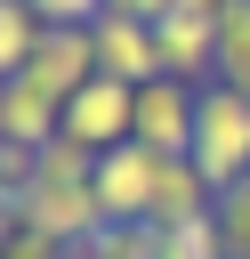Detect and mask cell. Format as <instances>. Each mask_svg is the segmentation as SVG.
Instances as JSON below:
<instances>
[{"label":"cell","mask_w":250,"mask_h":259,"mask_svg":"<svg viewBox=\"0 0 250 259\" xmlns=\"http://www.w3.org/2000/svg\"><path fill=\"white\" fill-rule=\"evenodd\" d=\"M218 210V186L194 154H169L161 162V194H153V227H185V219H210Z\"/></svg>","instance_id":"obj_10"},{"label":"cell","mask_w":250,"mask_h":259,"mask_svg":"<svg viewBox=\"0 0 250 259\" xmlns=\"http://www.w3.org/2000/svg\"><path fill=\"white\" fill-rule=\"evenodd\" d=\"M161 235H169V259H234L218 210H210V219H185V227H161Z\"/></svg>","instance_id":"obj_13"},{"label":"cell","mask_w":250,"mask_h":259,"mask_svg":"<svg viewBox=\"0 0 250 259\" xmlns=\"http://www.w3.org/2000/svg\"><path fill=\"white\" fill-rule=\"evenodd\" d=\"M40 16H32V0H0V81H16L24 65H32V49H40Z\"/></svg>","instance_id":"obj_11"},{"label":"cell","mask_w":250,"mask_h":259,"mask_svg":"<svg viewBox=\"0 0 250 259\" xmlns=\"http://www.w3.org/2000/svg\"><path fill=\"white\" fill-rule=\"evenodd\" d=\"M0 243H8V227H0Z\"/></svg>","instance_id":"obj_22"},{"label":"cell","mask_w":250,"mask_h":259,"mask_svg":"<svg viewBox=\"0 0 250 259\" xmlns=\"http://www.w3.org/2000/svg\"><path fill=\"white\" fill-rule=\"evenodd\" d=\"M32 16H40V24H97L105 0H32Z\"/></svg>","instance_id":"obj_17"},{"label":"cell","mask_w":250,"mask_h":259,"mask_svg":"<svg viewBox=\"0 0 250 259\" xmlns=\"http://www.w3.org/2000/svg\"><path fill=\"white\" fill-rule=\"evenodd\" d=\"M65 138H73V146H89V154H105V146L137 138V89H129V81H113V73H97L89 89H73V97H65Z\"/></svg>","instance_id":"obj_3"},{"label":"cell","mask_w":250,"mask_h":259,"mask_svg":"<svg viewBox=\"0 0 250 259\" xmlns=\"http://www.w3.org/2000/svg\"><path fill=\"white\" fill-rule=\"evenodd\" d=\"M0 89H8V81H0Z\"/></svg>","instance_id":"obj_23"},{"label":"cell","mask_w":250,"mask_h":259,"mask_svg":"<svg viewBox=\"0 0 250 259\" xmlns=\"http://www.w3.org/2000/svg\"><path fill=\"white\" fill-rule=\"evenodd\" d=\"M218 81H250V0L218 8Z\"/></svg>","instance_id":"obj_12"},{"label":"cell","mask_w":250,"mask_h":259,"mask_svg":"<svg viewBox=\"0 0 250 259\" xmlns=\"http://www.w3.org/2000/svg\"><path fill=\"white\" fill-rule=\"evenodd\" d=\"M177 8H210V16H218V8H226V0H177Z\"/></svg>","instance_id":"obj_20"},{"label":"cell","mask_w":250,"mask_h":259,"mask_svg":"<svg viewBox=\"0 0 250 259\" xmlns=\"http://www.w3.org/2000/svg\"><path fill=\"white\" fill-rule=\"evenodd\" d=\"M0 259H65V243H56V235H40V227H16V235L0 243Z\"/></svg>","instance_id":"obj_16"},{"label":"cell","mask_w":250,"mask_h":259,"mask_svg":"<svg viewBox=\"0 0 250 259\" xmlns=\"http://www.w3.org/2000/svg\"><path fill=\"white\" fill-rule=\"evenodd\" d=\"M105 8H113V16H137V24H161L177 0H105Z\"/></svg>","instance_id":"obj_18"},{"label":"cell","mask_w":250,"mask_h":259,"mask_svg":"<svg viewBox=\"0 0 250 259\" xmlns=\"http://www.w3.org/2000/svg\"><path fill=\"white\" fill-rule=\"evenodd\" d=\"M89 40H97V73H113V81H129V89L161 81V40H153V24L105 8V16L89 24Z\"/></svg>","instance_id":"obj_7"},{"label":"cell","mask_w":250,"mask_h":259,"mask_svg":"<svg viewBox=\"0 0 250 259\" xmlns=\"http://www.w3.org/2000/svg\"><path fill=\"white\" fill-rule=\"evenodd\" d=\"M65 259H105V235H89V243H65Z\"/></svg>","instance_id":"obj_19"},{"label":"cell","mask_w":250,"mask_h":259,"mask_svg":"<svg viewBox=\"0 0 250 259\" xmlns=\"http://www.w3.org/2000/svg\"><path fill=\"white\" fill-rule=\"evenodd\" d=\"M24 73H32L48 97H73V89H89V81H97V40H89V24H48Z\"/></svg>","instance_id":"obj_8"},{"label":"cell","mask_w":250,"mask_h":259,"mask_svg":"<svg viewBox=\"0 0 250 259\" xmlns=\"http://www.w3.org/2000/svg\"><path fill=\"white\" fill-rule=\"evenodd\" d=\"M153 40H161V73H177V81H194V89L218 81V16H210V8H169V16L153 24Z\"/></svg>","instance_id":"obj_6"},{"label":"cell","mask_w":250,"mask_h":259,"mask_svg":"<svg viewBox=\"0 0 250 259\" xmlns=\"http://www.w3.org/2000/svg\"><path fill=\"white\" fill-rule=\"evenodd\" d=\"M56 130H65V97H48L32 73H16V81L0 89V138H8V146H24V154H40Z\"/></svg>","instance_id":"obj_9"},{"label":"cell","mask_w":250,"mask_h":259,"mask_svg":"<svg viewBox=\"0 0 250 259\" xmlns=\"http://www.w3.org/2000/svg\"><path fill=\"white\" fill-rule=\"evenodd\" d=\"M218 227H226V251L250 259V178H234V186L218 194Z\"/></svg>","instance_id":"obj_15"},{"label":"cell","mask_w":250,"mask_h":259,"mask_svg":"<svg viewBox=\"0 0 250 259\" xmlns=\"http://www.w3.org/2000/svg\"><path fill=\"white\" fill-rule=\"evenodd\" d=\"M161 162L169 154H153V146H137V138H121V146H105L97 154V219L105 227H137V219H153V194H161Z\"/></svg>","instance_id":"obj_2"},{"label":"cell","mask_w":250,"mask_h":259,"mask_svg":"<svg viewBox=\"0 0 250 259\" xmlns=\"http://www.w3.org/2000/svg\"><path fill=\"white\" fill-rule=\"evenodd\" d=\"M234 89H250V81H234Z\"/></svg>","instance_id":"obj_21"},{"label":"cell","mask_w":250,"mask_h":259,"mask_svg":"<svg viewBox=\"0 0 250 259\" xmlns=\"http://www.w3.org/2000/svg\"><path fill=\"white\" fill-rule=\"evenodd\" d=\"M24 227L56 235V243H89L105 219H97V186L89 178H32L24 186Z\"/></svg>","instance_id":"obj_5"},{"label":"cell","mask_w":250,"mask_h":259,"mask_svg":"<svg viewBox=\"0 0 250 259\" xmlns=\"http://www.w3.org/2000/svg\"><path fill=\"white\" fill-rule=\"evenodd\" d=\"M105 235V259H169V235L153 227V219H137V227H97Z\"/></svg>","instance_id":"obj_14"},{"label":"cell","mask_w":250,"mask_h":259,"mask_svg":"<svg viewBox=\"0 0 250 259\" xmlns=\"http://www.w3.org/2000/svg\"><path fill=\"white\" fill-rule=\"evenodd\" d=\"M194 121H202V89H194V81L161 73V81L137 89V146H153V154H194Z\"/></svg>","instance_id":"obj_4"},{"label":"cell","mask_w":250,"mask_h":259,"mask_svg":"<svg viewBox=\"0 0 250 259\" xmlns=\"http://www.w3.org/2000/svg\"><path fill=\"white\" fill-rule=\"evenodd\" d=\"M194 162L210 170V186H218V194H226L234 178H250V89H234V81H210V89H202Z\"/></svg>","instance_id":"obj_1"}]
</instances>
